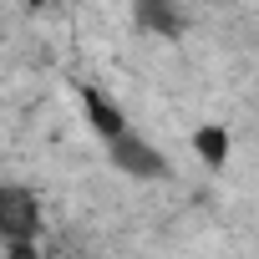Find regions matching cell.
<instances>
[{
    "label": "cell",
    "instance_id": "6da1fadb",
    "mask_svg": "<svg viewBox=\"0 0 259 259\" xmlns=\"http://www.w3.org/2000/svg\"><path fill=\"white\" fill-rule=\"evenodd\" d=\"M107 158H112L117 173L138 178V183H158V178H168V153H163L158 143H148L143 133H133V127H127L122 138L107 143Z\"/></svg>",
    "mask_w": 259,
    "mask_h": 259
},
{
    "label": "cell",
    "instance_id": "7a4b0ae2",
    "mask_svg": "<svg viewBox=\"0 0 259 259\" xmlns=\"http://www.w3.org/2000/svg\"><path fill=\"white\" fill-rule=\"evenodd\" d=\"M41 234V198L26 183H0V239H36Z\"/></svg>",
    "mask_w": 259,
    "mask_h": 259
},
{
    "label": "cell",
    "instance_id": "3957f363",
    "mask_svg": "<svg viewBox=\"0 0 259 259\" xmlns=\"http://www.w3.org/2000/svg\"><path fill=\"white\" fill-rule=\"evenodd\" d=\"M81 117H87V127H92L102 143L122 138L127 127H133V122H127V112H122V107H117L102 87H81Z\"/></svg>",
    "mask_w": 259,
    "mask_h": 259
},
{
    "label": "cell",
    "instance_id": "277c9868",
    "mask_svg": "<svg viewBox=\"0 0 259 259\" xmlns=\"http://www.w3.org/2000/svg\"><path fill=\"white\" fill-rule=\"evenodd\" d=\"M133 26L148 31V36L178 41L188 21H183V11H178V0H138V6H133Z\"/></svg>",
    "mask_w": 259,
    "mask_h": 259
},
{
    "label": "cell",
    "instance_id": "5b68a950",
    "mask_svg": "<svg viewBox=\"0 0 259 259\" xmlns=\"http://www.w3.org/2000/svg\"><path fill=\"white\" fill-rule=\"evenodd\" d=\"M193 153H198L203 168H224L229 153H234V133L224 122H203V127H193Z\"/></svg>",
    "mask_w": 259,
    "mask_h": 259
},
{
    "label": "cell",
    "instance_id": "8992f818",
    "mask_svg": "<svg viewBox=\"0 0 259 259\" xmlns=\"http://www.w3.org/2000/svg\"><path fill=\"white\" fill-rule=\"evenodd\" d=\"M6 259H41V254H36V239H16V244L6 249Z\"/></svg>",
    "mask_w": 259,
    "mask_h": 259
},
{
    "label": "cell",
    "instance_id": "52a82bcc",
    "mask_svg": "<svg viewBox=\"0 0 259 259\" xmlns=\"http://www.w3.org/2000/svg\"><path fill=\"white\" fill-rule=\"evenodd\" d=\"M31 6H46V0H31Z\"/></svg>",
    "mask_w": 259,
    "mask_h": 259
}]
</instances>
